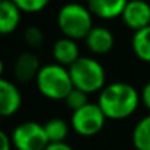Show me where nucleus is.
<instances>
[{"instance_id":"obj_1","label":"nucleus","mask_w":150,"mask_h":150,"mask_svg":"<svg viewBox=\"0 0 150 150\" xmlns=\"http://www.w3.org/2000/svg\"><path fill=\"white\" fill-rule=\"evenodd\" d=\"M137 91L124 82H115L102 89L98 105L109 120H122L130 117L139 106Z\"/></svg>"},{"instance_id":"obj_2","label":"nucleus","mask_w":150,"mask_h":150,"mask_svg":"<svg viewBox=\"0 0 150 150\" xmlns=\"http://www.w3.org/2000/svg\"><path fill=\"white\" fill-rule=\"evenodd\" d=\"M35 80H37L38 91L45 98L52 100L66 99L67 95L74 88L70 73H69V69H66L64 66L57 64V63L42 66L40 69Z\"/></svg>"},{"instance_id":"obj_3","label":"nucleus","mask_w":150,"mask_h":150,"mask_svg":"<svg viewBox=\"0 0 150 150\" xmlns=\"http://www.w3.org/2000/svg\"><path fill=\"white\" fill-rule=\"evenodd\" d=\"M57 25L66 38L82 40L93 28L92 13L80 3H67L58 10Z\"/></svg>"},{"instance_id":"obj_4","label":"nucleus","mask_w":150,"mask_h":150,"mask_svg":"<svg viewBox=\"0 0 150 150\" xmlns=\"http://www.w3.org/2000/svg\"><path fill=\"white\" fill-rule=\"evenodd\" d=\"M69 73L73 86L85 93H92L105 88V69L95 58L80 57L69 67Z\"/></svg>"},{"instance_id":"obj_5","label":"nucleus","mask_w":150,"mask_h":150,"mask_svg":"<svg viewBox=\"0 0 150 150\" xmlns=\"http://www.w3.org/2000/svg\"><path fill=\"white\" fill-rule=\"evenodd\" d=\"M12 144L16 150H45L50 144L44 124L25 121L13 128Z\"/></svg>"},{"instance_id":"obj_6","label":"nucleus","mask_w":150,"mask_h":150,"mask_svg":"<svg viewBox=\"0 0 150 150\" xmlns=\"http://www.w3.org/2000/svg\"><path fill=\"white\" fill-rule=\"evenodd\" d=\"M105 114L100 109L98 103H86L83 108L71 112V125L73 130L83 136V137H91L98 134L105 125Z\"/></svg>"},{"instance_id":"obj_7","label":"nucleus","mask_w":150,"mask_h":150,"mask_svg":"<svg viewBox=\"0 0 150 150\" xmlns=\"http://www.w3.org/2000/svg\"><path fill=\"white\" fill-rule=\"evenodd\" d=\"M121 18L130 29L140 31L150 25V4L146 0H128Z\"/></svg>"},{"instance_id":"obj_8","label":"nucleus","mask_w":150,"mask_h":150,"mask_svg":"<svg viewBox=\"0 0 150 150\" xmlns=\"http://www.w3.org/2000/svg\"><path fill=\"white\" fill-rule=\"evenodd\" d=\"M22 103L19 89L9 80L0 77V117L13 115Z\"/></svg>"},{"instance_id":"obj_9","label":"nucleus","mask_w":150,"mask_h":150,"mask_svg":"<svg viewBox=\"0 0 150 150\" xmlns=\"http://www.w3.org/2000/svg\"><path fill=\"white\" fill-rule=\"evenodd\" d=\"M128 0H88V9L100 19H115L122 15Z\"/></svg>"},{"instance_id":"obj_10","label":"nucleus","mask_w":150,"mask_h":150,"mask_svg":"<svg viewBox=\"0 0 150 150\" xmlns=\"http://www.w3.org/2000/svg\"><path fill=\"white\" fill-rule=\"evenodd\" d=\"M40 69H41L40 60L35 54L22 52L15 61L13 73H15V77L19 82H29L31 79L37 77Z\"/></svg>"},{"instance_id":"obj_11","label":"nucleus","mask_w":150,"mask_h":150,"mask_svg":"<svg viewBox=\"0 0 150 150\" xmlns=\"http://www.w3.org/2000/svg\"><path fill=\"white\" fill-rule=\"evenodd\" d=\"M85 40L89 50L95 54H106L114 47V35L103 26H93Z\"/></svg>"},{"instance_id":"obj_12","label":"nucleus","mask_w":150,"mask_h":150,"mask_svg":"<svg viewBox=\"0 0 150 150\" xmlns=\"http://www.w3.org/2000/svg\"><path fill=\"white\" fill-rule=\"evenodd\" d=\"M52 57L57 61V64L61 66H71L74 61L80 58L79 55V47L74 40L70 38H60L52 45Z\"/></svg>"},{"instance_id":"obj_13","label":"nucleus","mask_w":150,"mask_h":150,"mask_svg":"<svg viewBox=\"0 0 150 150\" xmlns=\"http://www.w3.org/2000/svg\"><path fill=\"white\" fill-rule=\"evenodd\" d=\"M21 9L12 0L0 1V34L13 32L21 22Z\"/></svg>"},{"instance_id":"obj_14","label":"nucleus","mask_w":150,"mask_h":150,"mask_svg":"<svg viewBox=\"0 0 150 150\" xmlns=\"http://www.w3.org/2000/svg\"><path fill=\"white\" fill-rule=\"evenodd\" d=\"M131 47L134 54L140 60L150 63V25L134 32L131 40Z\"/></svg>"},{"instance_id":"obj_15","label":"nucleus","mask_w":150,"mask_h":150,"mask_svg":"<svg viewBox=\"0 0 150 150\" xmlns=\"http://www.w3.org/2000/svg\"><path fill=\"white\" fill-rule=\"evenodd\" d=\"M133 144L137 150H150V115L140 120L134 127Z\"/></svg>"},{"instance_id":"obj_16","label":"nucleus","mask_w":150,"mask_h":150,"mask_svg":"<svg viewBox=\"0 0 150 150\" xmlns=\"http://www.w3.org/2000/svg\"><path fill=\"white\" fill-rule=\"evenodd\" d=\"M50 143H63L69 134V127L61 118H51L44 124Z\"/></svg>"},{"instance_id":"obj_17","label":"nucleus","mask_w":150,"mask_h":150,"mask_svg":"<svg viewBox=\"0 0 150 150\" xmlns=\"http://www.w3.org/2000/svg\"><path fill=\"white\" fill-rule=\"evenodd\" d=\"M64 100H66L67 106L71 109V112H74V111L83 108L86 103H89V100H88V93H85L83 91L76 89V88L71 89V92L67 95V98Z\"/></svg>"},{"instance_id":"obj_18","label":"nucleus","mask_w":150,"mask_h":150,"mask_svg":"<svg viewBox=\"0 0 150 150\" xmlns=\"http://www.w3.org/2000/svg\"><path fill=\"white\" fill-rule=\"evenodd\" d=\"M23 38H25V42L32 47V48H37V47H41L42 42H44V34L41 31V28L32 25V26H28L23 32Z\"/></svg>"},{"instance_id":"obj_19","label":"nucleus","mask_w":150,"mask_h":150,"mask_svg":"<svg viewBox=\"0 0 150 150\" xmlns=\"http://www.w3.org/2000/svg\"><path fill=\"white\" fill-rule=\"evenodd\" d=\"M12 1L22 12H29V13L40 12L50 3V0H12Z\"/></svg>"},{"instance_id":"obj_20","label":"nucleus","mask_w":150,"mask_h":150,"mask_svg":"<svg viewBox=\"0 0 150 150\" xmlns=\"http://www.w3.org/2000/svg\"><path fill=\"white\" fill-rule=\"evenodd\" d=\"M12 149V139L6 133L0 130V150H10Z\"/></svg>"},{"instance_id":"obj_21","label":"nucleus","mask_w":150,"mask_h":150,"mask_svg":"<svg viewBox=\"0 0 150 150\" xmlns=\"http://www.w3.org/2000/svg\"><path fill=\"white\" fill-rule=\"evenodd\" d=\"M142 98H143V102L146 105V108L150 111V82H147L143 88V92H142Z\"/></svg>"},{"instance_id":"obj_22","label":"nucleus","mask_w":150,"mask_h":150,"mask_svg":"<svg viewBox=\"0 0 150 150\" xmlns=\"http://www.w3.org/2000/svg\"><path fill=\"white\" fill-rule=\"evenodd\" d=\"M45 150H73L67 143H50Z\"/></svg>"},{"instance_id":"obj_23","label":"nucleus","mask_w":150,"mask_h":150,"mask_svg":"<svg viewBox=\"0 0 150 150\" xmlns=\"http://www.w3.org/2000/svg\"><path fill=\"white\" fill-rule=\"evenodd\" d=\"M1 73H3V61L0 58V77H1Z\"/></svg>"},{"instance_id":"obj_24","label":"nucleus","mask_w":150,"mask_h":150,"mask_svg":"<svg viewBox=\"0 0 150 150\" xmlns=\"http://www.w3.org/2000/svg\"><path fill=\"white\" fill-rule=\"evenodd\" d=\"M0 1H3V0H0Z\"/></svg>"}]
</instances>
